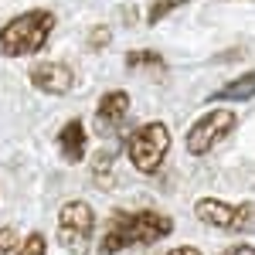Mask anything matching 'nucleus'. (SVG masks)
Listing matches in <instances>:
<instances>
[{
	"label": "nucleus",
	"instance_id": "f257e3e1",
	"mask_svg": "<svg viewBox=\"0 0 255 255\" xmlns=\"http://www.w3.org/2000/svg\"><path fill=\"white\" fill-rule=\"evenodd\" d=\"M174 232V218L153 211V208H139V211H113L106 235L99 238V255H119L126 249H143V245H157Z\"/></svg>",
	"mask_w": 255,
	"mask_h": 255
},
{
	"label": "nucleus",
	"instance_id": "f03ea898",
	"mask_svg": "<svg viewBox=\"0 0 255 255\" xmlns=\"http://www.w3.org/2000/svg\"><path fill=\"white\" fill-rule=\"evenodd\" d=\"M55 31V14L34 7V10H24L17 17H10L0 27V55L3 58H27V55H38L41 48L48 44Z\"/></svg>",
	"mask_w": 255,
	"mask_h": 255
},
{
	"label": "nucleus",
	"instance_id": "7ed1b4c3",
	"mask_svg": "<svg viewBox=\"0 0 255 255\" xmlns=\"http://www.w3.org/2000/svg\"><path fill=\"white\" fill-rule=\"evenodd\" d=\"M170 143H174V136H170L167 123H157V119L143 123L126 139V160L133 163V170H139V174H157L160 167L167 163Z\"/></svg>",
	"mask_w": 255,
	"mask_h": 255
},
{
	"label": "nucleus",
	"instance_id": "20e7f679",
	"mask_svg": "<svg viewBox=\"0 0 255 255\" xmlns=\"http://www.w3.org/2000/svg\"><path fill=\"white\" fill-rule=\"evenodd\" d=\"M58 245L68 255H89L92 238H96V211L85 201H65L58 208V228H55Z\"/></svg>",
	"mask_w": 255,
	"mask_h": 255
},
{
	"label": "nucleus",
	"instance_id": "39448f33",
	"mask_svg": "<svg viewBox=\"0 0 255 255\" xmlns=\"http://www.w3.org/2000/svg\"><path fill=\"white\" fill-rule=\"evenodd\" d=\"M235 126H238V116L232 109H211V113H204V116L187 129L184 146H187L191 157H208L218 143H225V139L235 133Z\"/></svg>",
	"mask_w": 255,
	"mask_h": 255
},
{
	"label": "nucleus",
	"instance_id": "423d86ee",
	"mask_svg": "<svg viewBox=\"0 0 255 255\" xmlns=\"http://www.w3.org/2000/svg\"><path fill=\"white\" fill-rule=\"evenodd\" d=\"M194 218L208 228H221V232H249L255 221L252 204H232L221 197H197L194 201Z\"/></svg>",
	"mask_w": 255,
	"mask_h": 255
},
{
	"label": "nucleus",
	"instance_id": "0eeeda50",
	"mask_svg": "<svg viewBox=\"0 0 255 255\" xmlns=\"http://www.w3.org/2000/svg\"><path fill=\"white\" fill-rule=\"evenodd\" d=\"M27 79L44 96H68L75 85V72L65 61H38V65H31Z\"/></svg>",
	"mask_w": 255,
	"mask_h": 255
},
{
	"label": "nucleus",
	"instance_id": "6e6552de",
	"mask_svg": "<svg viewBox=\"0 0 255 255\" xmlns=\"http://www.w3.org/2000/svg\"><path fill=\"white\" fill-rule=\"evenodd\" d=\"M129 106H133L129 92H123V89H113V92H106L99 99V106H96V133L99 136H116L119 126L129 116Z\"/></svg>",
	"mask_w": 255,
	"mask_h": 255
},
{
	"label": "nucleus",
	"instance_id": "1a4fd4ad",
	"mask_svg": "<svg viewBox=\"0 0 255 255\" xmlns=\"http://www.w3.org/2000/svg\"><path fill=\"white\" fill-rule=\"evenodd\" d=\"M85 146H89V133L82 119H68L58 129V153L65 163H82L85 160Z\"/></svg>",
	"mask_w": 255,
	"mask_h": 255
},
{
	"label": "nucleus",
	"instance_id": "9d476101",
	"mask_svg": "<svg viewBox=\"0 0 255 255\" xmlns=\"http://www.w3.org/2000/svg\"><path fill=\"white\" fill-rule=\"evenodd\" d=\"M255 96V72H245L242 79H232L228 85H221L211 92V102H245Z\"/></svg>",
	"mask_w": 255,
	"mask_h": 255
},
{
	"label": "nucleus",
	"instance_id": "9b49d317",
	"mask_svg": "<svg viewBox=\"0 0 255 255\" xmlns=\"http://www.w3.org/2000/svg\"><path fill=\"white\" fill-rule=\"evenodd\" d=\"M14 255H48V235L44 232H31L20 238V245L14 249Z\"/></svg>",
	"mask_w": 255,
	"mask_h": 255
},
{
	"label": "nucleus",
	"instance_id": "f8f14e48",
	"mask_svg": "<svg viewBox=\"0 0 255 255\" xmlns=\"http://www.w3.org/2000/svg\"><path fill=\"white\" fill-rule=\"evenodd\" d=\"M126 68L129 72H136V68H163V55H157V51H129Z\"/></svg>",
	"mask_w": 255,
	"mask_h": 255
},
{
	"label": "nucleus",
	"instance_id": "ddd939ff",
	"mask_svg": "<svg viewBox=\"0 0 255 255\" xmlns=\"http://www.w3.org/2000/svg\"><path fill=\"white\" fill-rule=\"evenodd\" d=\"M184 3H191V0H153V3H150V10H146V24H150V27L160 24L167 14H174L177 7H184Z\"/></svg>",
	"mask_w": 255,
	"mask_h": 255
},
{
	"label": "nucleus",
	"instance_id": "4468645a",
	"mask_svg": "<svg viewBox=\"0 0 255 255\" xmlns=\"http://www.w3.org/2000/svg\"><path fill=\"white\" fill-rule=\"evenodd\" d=\"M17 245H20L17 228L3 225V228H0V255H14V249H17Z\"/></svg>",
	"mask_w": 255,
	"mask_h": 255
},
{
	"label": "nucleus",
	"instance_id": "2eb2a0df",
	"mask_svg": "<svg viewBox=\"0 0 255 255\" xmlns=\"http://www.w3.org/2000/svg\"><path fill=\"white\" fill-rule=\"evenodd\" d=\"M109 38H113V34H109V27H102V24H99V27H92V34H89V48H92V51H102V48L109 44Z\"/></svg>",
	"mask_w": 255,
	"mask_h": 255
},
{
	"label": "nucleus",
	"instance_id": "dca6fc26",
	"mask_svg": "<svg viewBox=\"0 0 255 255\" xmlns=\"http://www.w3.org/2000/svg\"><path fill=\"white\" fill-rule=\"evenodd\" d=\"M221 255H255V245H245V242H238V245H228Z\"/></svg>",
	"mask_w": 255,
	"mask_h": 255
},
{
	"label": "nucleus",
	"instance_id": "f3484780",
	"mask_svg": "<svg viewBox=\"0 0 255 255\" xmlns=\"http://www.w3.org/2000/svg\"><path fill=\"white\" fill-rule=\"evenodd\" d=\"M167 255H201V249H197V245H177V249H170Z\"/></svg>",
	"mask_w": 255,
	"mask_h": 255
}]
</instances>
